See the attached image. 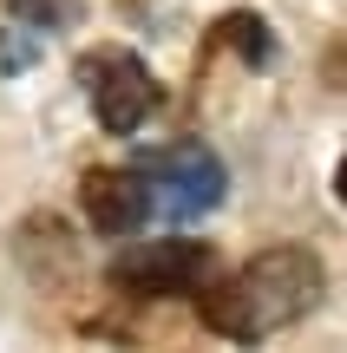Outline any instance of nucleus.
I'll return each instance as SVG.
<instances>
[{
    "label": "nucleus",
    "instance_id": "f257e3e1",
    "mask_svg": "<svg viewBox=\"0 0 347 353\" xmlns=\"http://www.w3.org/2000/svg\"><path fill=\"white\" fill-rule=\"evenodd\" d=\"M315 301H321V262L295 242H282V249H262L256 262H243L236 275L204 281L197 314L223 341H262V334L295 327Z\"/></svg>",
    "mask_w": 347,
    "mask_h": 353
},
{
    "label": "nucleus",
    "instance_id": "f03ea898",
    "mask_svg": "<svg viewBox=\"0 0 347 353\" xmlns=\"http://www.w3.org/2000/svg\"><path fill=\"white\" fill-rule=\"evenodd\" d=\"M144 190H151V216L164 223H197L223 203V157L204 138L164 144V151L144 164Z\"/></svg>",
    "mask_w": 347,
    "mask_h": 353
},
{
    "label": "nucleus",
    "instance_id": "7ed1b4c3",
    "mask_svg": "<svg viewBox=\"0 0 347 353\" xmlns=\"http://www.w3.org/2000/svg\"><path fill=\"white\" fill-rule=\"evenodd\" d=\"M79 85H86L92 112H99V125L112 131V138H131V131L151 118V105H157V85H151V72H144V59L125 52V46L86 52V59H79Z\"/></svg>",
    "mask_w": 347,
    "mask_h": 353
},
{
    "label": "nucleus",
    "instance_id": "20e7f679",
    "mask_svg": "<svg viewBox=\"0 0 347 353\" xmlns=\"http://www.w3.org/2000/svg\"><path fill=\"white\" fill-rule=\"evenodd\" d=\"M217 275V255L210 242H138L112 262V288L138 294V301H157V294H197Z\"/></svg>",
    "mask_w": 347,
    "mask_h": 353
},
{
    "label": "nucleus",
    "instance_id": "39448f33",
    "mask_svg": "<svg viewBox=\"0 0 347 353\" xmlns=\"http://www.w3.org/2000/svg\"><path fill=\"white\" fill-rule=\"evenodd\" d=\"M79 203H86V223L99 236H131V229L151 216V190H144V170H86L79 183Z\"/></svg>",
    "mask_w": 347,
    "mask_h": 353
},
{
    "label": "nucleus",
    "instance_id": "423d86ee",
    "mask_svg": "<svg viewBox=\"0 0 347 353\" xmlns=\"http://www.w3.org/2000/svg\"><path fill=\"white\" fill-rule=\"evenodd\" d=\"M210 52H236L243 65H269L275 39H269V26H262L256 13H223L217 33H210Z\"/></svg>",
    "mask_w": 347,
    "mask_h": 353
},
{
    "label": "nucleus",
    "instance_id": "0eeeda50",
    "mask_svg": "<svg viewBox=\"0 0 347 353\" xmlns=\"http://www.w3.org/2000/svg\"><path fill=\"white\" fill-rule=\"evenodd\" d=\"M321 79H328L335 92H347V33H335V46L321 52Z\"/></svg>",
    "mask_w": 347,
    "mask_h": 353
},
{
    "label": "nucleus",
    "instance_id": "6e6552de",
    "mask_svg": "<svg viewBox=\"0 0 347 353\" xmlns=\"http://www.w3.org/2000/svg\"><path fill=\"white\" fill-rule=\"evenodd\" d=\"M0 7H13V13H20V20H52V0H0Z\"/></svg>",
    "mask_w": 347,
    "mask_h": 353
},
{
    "label": "nucleus",
    "instance_id": "1a4fd4ad",
    "mask_svg": "<svg viewBox=\"0 0 347 353\" xmlns=\"http://www.w3.org/2000/svg\"><path fill=\"white\" fill-rule=\"evenodd\" d=\"M335 196L347 203V157H341V170H335Z\"/></svg>",
    "mask_w": 347,
    "mask_h": 353
}]
</instances>
